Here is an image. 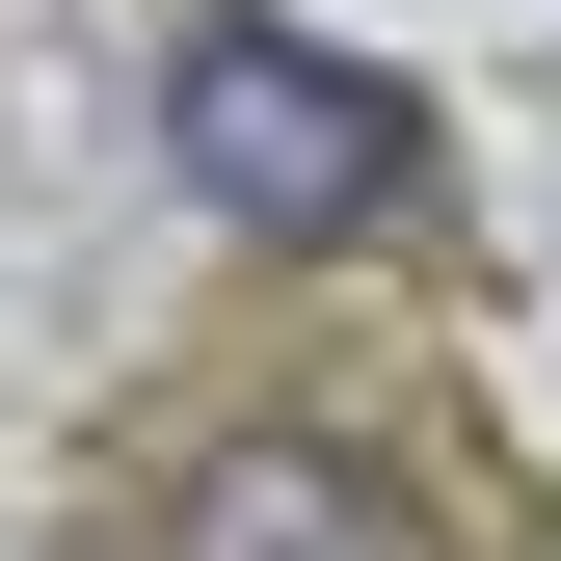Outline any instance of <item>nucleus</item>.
<instances>
[{"label": "nucleus", "mask_w": 561, "mask_h": 561, "mask_svg": "<svg viewBox=\"0 0 561 561\" xmlns=\"http://www.w3.org/2000/svg\"><path fill=\"white\" fill-rule=\"evenodd\" d=\"M161 134H187V187H215L241 241H375L401 187H428V107L347 81V54H295V27H187L161 54Z\"/></svg>", "instance_id": "1"}, {"label": "nucleus", "mask_w": 561, "mask_h": 561, "mask_svg": "<svg viewBox=\"0 0 561 561\" xmlns=\"http://www.w3.org/2000/svg\"><path fill=\"white\" fill-rule=\"evenodd\" d=\"M161 561H401V508H375L321 428H215V455L161 481Z\"/></svg>", "instance_id": "2"}]
</instances>
